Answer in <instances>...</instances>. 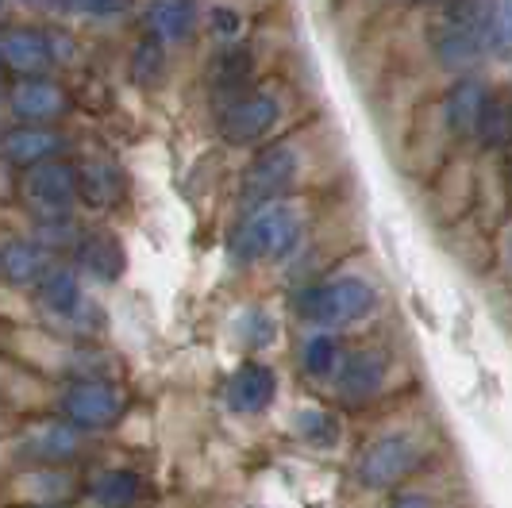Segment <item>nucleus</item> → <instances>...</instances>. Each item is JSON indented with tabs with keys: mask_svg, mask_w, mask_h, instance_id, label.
<instances>
[{
	"mask_svg": "<svg viewBox=\"0 0 512 508\" xmlns=\"http://www.w3.org/2000/svg\"><path fill=\"white\" fill-rule=\"evenodd\" d=\"M489 16L493 0H451L436 31V58L443 70L466 74L489 54Z\"/></svg>",
	"mask_w": 512,
	"mask_h": 508,
	"instance_id": "obj_1",
	"label": "nucleus"
},
{
	"mask_svg": "<svg viewBox=\"0 0 512 508\" xmlns=\"http://www.w3.org/2000/svg\"><path fill=\"white\" fill-rule=\"evenodd\" d=\"M378 305V293L359 278H335L324 285H312L297 297L301 320L316 328H347L359 324L362 316H370Z\"/></svg>",
	"mask_w": 512,
	"mask_h": 508,
	"instance_id": "obj_2",
	"label": "nucleus"
},
{
	"mask_svg": "<svg viewBox=\"0 0 512 508\" xmlns=\"http://www.w3.org/2000/svg\"><path fill=\"white\" fill-rule=\"evenodd\" d=\"M424 443L412 432H393L374 439L370 447H362L355 458V478L362 489H393V485L409 482L412 474L424 466Z\"/></svg>",
	"mask_w": 512,
	"mask_h": 508,
	"instance_id": "obj_3",
	"label": "nucleus"
},
{
	"mask_svg": "<svg viewBox=\"0 0 512 508\" xmlns=\"http://www.w3.org/2000/svg\"><path fill=\"white\" fill-rule=\"evenodd\" d=\"M301 239V220L289 204H262L255 208L235 235V258L262 262V258H285Z\"/></svg>",
	"mask_w": 512,
	"mask_h": 508,
	"instance_id": "obj_4",
	"label": "nucleus"
},
{
	"mask_svg": "<svg viewBox=\"0 0 512 508\" xmlns=\"http://www.w3.org/2000/svg\"><path fill=\"white\" fill-rule=\"evenodd\" d=\"M293 178H297V154H293V147H285V143L266 147V151L247 166V174H243L239 204H243L247 212H255L262 204H278V197L293 185Z\"/></svg>",
	"mask_w": 512,
	"mask_h": 508,
	"instance_id": "obj_5",
	"label": "nucleus"
},
{
	"mask_svg": "<svg viewBox=\"0 0 512 508\" xmlns=\"http://www.w3.org/2000/svg\"><path fill=\"white\" fill-rule=\"evenodd\" d=\"M124 412V393L108 381H77L62 393V416L81 432H101L112 428Z\"/></svg>",
	"mask_w": 512,
	"mask_h": 508,
	"instance_id": "obj_6",
	"label": "nucleus"
},
{
	"mask_svg": "<svg viewBox=\"0 0 512 508\" xmlns=\"http://www.w3.org/2000/svg\"><path fill=\"white\" fill-rule=\"evenodd\" d=\"M81 197V181L66 162H43V166H31L24 170V201L47 216V220H62L74 201Z\"/></svg>",
	"mask_w": 512,
	"mask_h": 508,
	"instance_id": "obj_7",
	"label": "nucleus"
},
{
	"mask_svg": "<svg viewBox=\"0 0 512 508\" xmlns=\"http://www.w3.org/2000/svg\"><path fill=\"white\" fill-rule=\"evenodd\" d=\"M278 116H282V104L274 93H247V97H235V101L220 112V135H224V143L231 147H251L258 143L270 127L278 124Z\"/></svg>",
	"mask_w": 512,
	"mask_h": 508,
	"instance_id": "obj_8",
	"label": "nucleus"
},
{
	"mask_svg": "<svg viewBox=\"0 0 512 508\" xmlns=\"http://www.w3.org/2000/svg\"><path fill=\"white\" fill-rule=\"evenodd\" d=\"M81 455V428L47 420L20 435V458L27 466H66Z\"/></svg>",
	"mask_w": 512,
	"mask_h": 508,
	"instance_id": "obj_9",
	"label": "nucleus"
},
{
	"mask_svg": "<svg viewBox=\"0 0 512 508\" xmlns=\"http://www.w3.org/2000/svg\"><path fill=\"white\" fill-rule=\"evenodd\" d=\"M77 493L74 474L66 466H24L12 478V501L20 508H43V505H62Z\"/></svg>",
	"mask_w": 512,
	"mask_h": 508,
	"instance_id": "obj_10",
	"label": "nucleus"
},
{
	"mask_svg": "<svg viewBox=\"0 0 512 508\" xmlns=\"http://www.w3.org/2000/svg\"><path fill=\"white\" fill-rule=\"evenodd\" d=\"M385 385V358L378 351H355L339 362L335 370V393L347 405H366L370 397H378Z\"/></svg>",
	"mask_w": 512,
	"mask_h": 508,
	"instance_id": "obj_11",
	"label": "nucleus"
},
{
	"mask_svg": "<svg viewBox=\"0 0 512 508\" xmlns=\"http://www.w3.org/2000/svg\"><path fill=\"white\" fill-rule=\"evenodd\" d=\"M0 58H4L8 70L35 77L54 62V43L35 27H8L0 35Z\"/></svg>",
	"mask_w": 512,
	"mask_h": 508,
	"instance_id": "obj_12",
	"label": "nucleus"
},
{
	"mask_svg": "<svg viewBox=\"0 0 512 508\" xmlns=\"http://www.w3.org/2000/svg\"><path fill=\"white\" fill-rule=\"evenodd\" d=\"M486 85L474 81V77H459L447 97H443V124L455 139H470L478 135V124H482V112H486Z\"/></svg>",
	"mask_w": 512,
	"mask_h": 508,
	"instance_id": "obj_13",
	"label": "nucleus"
},
{
	"mask_svg": "<svg viewBox=\"0 0 512 508\" xmlns=\"http://www.w3.org/2000/svg\"><path fill=\"white\" fill-rule=\"evenodd\" d=\"M224 397H228L231 412L255 416V412H262V408H270V401L278 397V378H274V370H270V366L247 362V366H239V370L228 378Z\"/></svg>",
	"mask_w": 512,
	"mask_h": 508,
	"instance_id": "obj_14",
	"label": "nucleus"
},
{
	"mask_svg": "<svg viewBox=\"0 0 512 508\" xmlns=\"http://www.w3.org/2000/svg\"><path fill=\"white\" fill-rule=\"evenodd\" d=\"M58 147H62V135L39 124H24L4 135V158H8V166H20V170L51 162Z\"/></svg>",
	"mask_w": 512,
	"mask_h": 508,
	"instance_id": "obj_15",
	"label": "nucleus"
},
{
	"mask_svg": "<svg viewBox=\"0 0 512 508\" xmlns=\"http://www.w3.org/2000/svg\"><path fill=\"white\" fill-rule=\"evenodd\" d=\"M77 262L93 278L116 281L124 274V247L112 231H89L85 239H77Z\"/></svg>",
	"mask_w": 512,
	"mask_h": 508,
	"instance_id": "obj_16",
	"label": "nucleus"
},
{
	"mask_svg": "<svg viewBox=\"0 0 512 508\" xmlns=\"http://www.w3.org/2000/svg\"><path fill=\"white\" fill-rule=\"evenodd\" d=\"M62 89L51 81H39V77H24L12 93H8V108L20 116V120H51L62 112Z\"/></svg>",
	"mask_w": 512,
	"mask_h": 508,
	"instance_id": "obj_17",
	"label": "nucleus"
},
{
	"mask_svg": "<svg viewBox=\"0 0 512 508\" xmlns=\"http://www.w3.org/2000/svg\"><path fill=\"white\" fill-rule=\"evenodd\" d=\"M193 0H154L147 8V27L158 43H178V39H189L193 31Z\"/></svg>",
	"mask_w": 512,
	"mask_h": 508,
	"instance_id": "obj_18",
	"label": "nucleus"
},
{
	"mask_svg": "<svg viewBox=\"0 0 512 508\" xmlns=\"http://www.w3.org/2000/svg\"><path fill=\"white\" fill-rule=\"evenodd\" d=\"M89 493L101 508H131L139 505L143 497V478L135 470H101L93 482H89Z\"/></svg>",
	"mask_w": 512,
	"mask_h": 508,
	"instance_id": "obj_19",
	"label": "nucleus"
},
{
	"mask_svg": "<svg viewBox=\"0 0 512 508\" xmlns=\"http://www.w3.org/2000/svg\"><path fill=\"white\" fill-rule=\"evenodd\" d=\"M35 289H39V305L54 312V316H77L81 305H85L81 281H77L74 270H47Z\"/></svg>",
	"mask_w": 512,
	"mask_h": 508,
	"instance_id": "obj_20",
	"label": "nucleus"
},
{
	"mask_svg": "<svg viewBox=\"0 0 512 508\" xmlns=\"http://www.w3.org/2000/svg\"><path fill=\"white\" fill-rule=\"evenodd\" d=\"M47 274V258L35 239H8L4 243V278L8 285H39Z\"/></svg>",
	"mask_w": 512,
	"mask_h": 508,
	"instance_id": "obj_21",
	"label": "nucleus"
},
{
	"mask_svg": "<svg viewBox=\"0 0 512 508\" xmlns=\"http://www.w3.org/2000/svg\"><path fill=\"white\" fill-rule=\"evenodd\" d=\"M478 143L489 151H501L512 143V104L501 97H489L486 112H482V124H478Z\"/></svg>",
	"mask_w": 512,
	"mask_h": 508,
	"instance_id": "obj_22",
	"label": "nucleus"
},
{
	"mask_svg": "<svg viewBox=\"0 0 512 508\" xmlns=\"http://www.w3.org/2000/svg\"><path fill=\"white\" fill-rule=\"evenodd\" d=\"M77 181H81V197H85V201H93V204H108L116 193H120L116 170H112V166H101V162L85 166V170L77 174Z\"/></svg>",
	"mask_w": 512,
	"mask_h": 508,
	"instance_id": "obj_23",
	"label": "nucleus"
},
{
	"mask_svg": "<svg viewBox=\"0 0 512 508\" xmlns=\"http://www.w3.org/2000/svg\"><path fill=\"white\" fill-rule=\"evenodd\" d=\"M301 362H305V370L312 378H328V374H335V366H339L343 358H339V347H335L332 335H312L305 343Z\"/></svg>",
	"mask_w": 512,
	"mask_h": 508,
	"instance_id": "obj_24",
	"label": "nucleus"
},
{
	"mask_svg": "<svg viewBox=\"0 0 512 508\" xmlns=\"http://www.w3.org/2000/svg\"><path fill=\"white\" fill-rule=\"evenodd\" d=\"M297 432L305 443H316V447H328L339 439V424H335L332 412H324V408H305V412H297Z\"/></svg>",
	"mask_w": 512,
	"mask_h": 508,
	"instance_id": "obj_25",
	"label": "nucleus"
},
{
	"mask_svg": "<svg viewBox=\"0 0 512 508\" xmlns=\"http://www.w3.org/2000/svg\"><path fill=\"white\" fill-rule=\"evenodd\" d=\"M489 54H512V0H493V16H489Z\"/></svg>",
	"mask_w": 512,
	"mask_h": 508,
	"instance_id": "obj_26",
	"label": "nucleus"
},
{
	"mask_svg": "<svg viewBox=\"0 0 512 508\" xmlns=\"http://www.w3.org/2000/svg\"><path fill=\"white\" fill-rule=\"evenodd\" d=\"M247 77H251V58H247V54H239V51L220 54V62H216V85L239 89Z\"/></svg>",
	"mask_w": 512,
	"mask_h": 508,
	"instance_id": "obj_27",
	"label": "nucleus"
},
{
	"mask_svg": "<svg viewBox=\"0 0 512 508\" xmlns=\"http://www.w3.org/2000/svg\"><path fill=\"white\" fill-rule=\"evenodd\" d=\"M158 70H162V43L151 35V39H143L139 51H135V81H139V85H151L154 77H158Z\"/></svg>",
	"mask_w": 512,
	"mask_h": 508,
	"instance_id": "obj_28",
	"label": "nucleus"
},
{
	"mask_svg": "<svg viewBox=\"0 0 512 508\" xmlns=\"http://www.w3.org/2000/svg\"><path fill=\"white\" fill-rule=\"evenodd\" d=\"M77 12H89V16H112L120 8H128V0H70Z\"/></svg>",
	"mask_w": 512,
	"mask_h": 508,
	"instance_id": "obj_29",
	"label": "nucleus"
},
{
	"mask_svg": "<svg viewBox=\"0 0 512 508\" xmlns=\"http://www.w3.org/2000/svg\"><path fill=\"white\" fill-rule=\"evenodd\" d=\"M385 508H436V501L428 493H397Z\"/></svg>",
	"mask_w": 512,
	"mask_h": 508,
	"instance_id": "obj_30",
	"label": "nucleus"
},
{
	"mask_svg": "<svg viewBox=\"0 0 512 508\" xmlns=\"http://www.w3.org/2000/svg\"><path fill=\"white\" fill-rule=\"evenodd\" d=\"M505 178H509V197H512V158H509V170H505Z\"/></svg>",
	"mask_w": 512,
	"mask_h": 508,
	"instance_id": "obj_31",
	"label": "nucleus"
},
{
	"mask_svg": "<svg viewBox=\"0 0 512 508\" xmlns=\"http://www.w3.org/2000/svg\"><path fill=\"white\" fill-rule=\"evenodd\" d=\"M43 508H62V505H43Z\"/></svg>",
	"mask_w": 512,
	"mask_h": 508,
	"instance_id": "obj_32",
	"label": "nucleus"
}]
</instances>
